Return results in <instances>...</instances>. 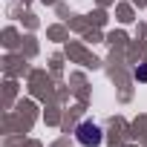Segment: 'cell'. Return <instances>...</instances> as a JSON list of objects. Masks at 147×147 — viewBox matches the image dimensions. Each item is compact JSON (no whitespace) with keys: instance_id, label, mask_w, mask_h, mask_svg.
I'll return each mask as SVG.
<instances>
[{"instance_id":"1","label":"cell","mask_w":147,"mask_h":147,"mask_svg":"<svg viewBox=\"0 0 147 147\" xmlns=\"http://www.w3.org/2000/svg\"><path fill=\"white\" fill-rule=\"evenodd\" d=\"M75 138H78V144H84V147H101L104 133H101V127H98V124L84 121V124H78V127H75Z\"/></svg>"},{"instance_id":"2","label":"cell","mask_w":147,"mask_h":147,"mask_svg":"<svg viewBox=\"0 0 147 147\" xmlns=\"http://www.w3.org/2000/svg\"><path fill=\"white\" fill-rule=\"evenodd\" d=\"M133 78L141 81V84H147V63H138V66L133 69Z\"/></svg>"}]
</instances>
